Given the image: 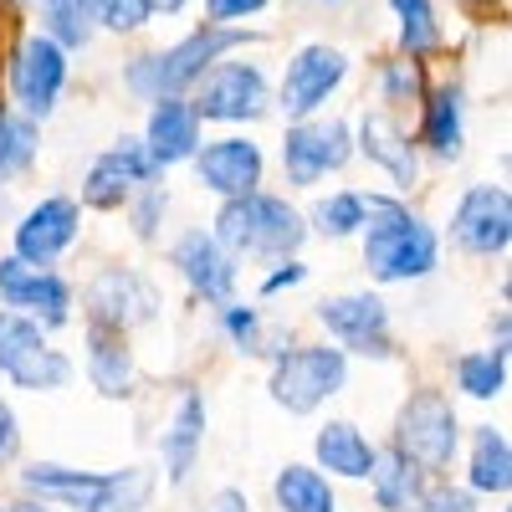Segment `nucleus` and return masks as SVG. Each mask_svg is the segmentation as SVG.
Listing matches in <instances>:
<instances>
[{
  "instance_id": "1",
  "label": "nucleus",
  "mask_w": 512,
  "mask_h": 512,
  "mask_svg": "<svg viewBox=\"0 0 512 512\" xmlns=\"http://www.w3.org/2000/svg\"><path fill=\"white\" fill-rule=\"evenodd\" d=\"M441 241L395 195H364V267L374 282H415L436 272Z\"/></svg>"
},
{
  "instance_id": "2",
  "label": "nucleus",
  "mask_w": 512,
  "mask_h": 512,
  "mask_svg": "<svg viewBox=\"0 0 512 512\" xmlns=\"http://www.w3.org/2000/svg\"><path fill=\"white\" fill-rule=\"evenodd\" d=\"M246 41H251V36L236 31V26H200V31H190L185 41H175V47L139 57L134 67H128V88H134L139 98H154V103H159V98H180L190 82H200L226 52L246 47Z\"/></svg>"
},
{
  "instance_id": "3",
  "label": "nucleus",
  "mask_w": 512,
  "mask_h": 512,
  "mask_svg": "<svg viewBox=\"0 0 512 512\" xmlns=\"http://www.w3.org/2000/svg\"><path fill=\"white\" fill-rule=\"evenodd\" d=\"M210 236H216L231 256H292L297 246H303L308 226L282 195L251 190V195H236V200L221 205Z\"/></svg>"
},
{
  "instance_id": "4",
  "label": "nucleus",
  "mask_w": 512,
  "mask_h": 512,
  "mask_svg": "<svg viewBox=\"0 0 512 512\" xmlns=\"http://www.w3.org/2000/svg\"><path fill=\"white\" fill-rule=\"evenodd\" d=\"M349 379V354L328 349V344H308V349H287L272 359V379L267 390L287 415H313L323 400H333Z\"/></svg>"
},
{
  "instance_id": "5",
  "label": "nucleus",
  "mask_w": 512,
  "mask_h": 512,
  "mask_svg": "<svg viewBox=\"0 0 512 512\" xmlns=\"http://www.w3.org/2000/svg\"><path fill=\"white\" fill-rule=\"evenodd\" d=\"M456 441H461V425H456V410L446 395L436 390H420L400 405V420H395V451L420 466V472H441L456 456Z\"/></svg>"
},
{
  "instance_id": "6",
  "label": "nucleus",
  "mask_w": 512,
  "mask_h": 512,
  "mask_svg": "<svg viewBox=\"0 0 512 512\" xmlns=\"http://www.w3.org/2000/svg\"><path fill=\"white\" fill-rule=\"evenodd\" d=\"M0 374L21 390H62L72 379V359L47 344L41 323L0 308Z\"/></svg>"
},
{
  "instance_id": "7",
  "label": "nucleus",
  "mask_w": 512,
  "mask_h": 512,
  "mask_svg": "<svg viewBox=\"0 0 512 512\" xmlns=\"http://www.w3.org/2000/svg\"><path fill=\"white\" fill-rule=\"evenodd\" d=\"M0 308L41 328H62L72 318V287L47 267H26L21 256H0Z\"/></svg>"
},
{
  "instance_id": "8",
  "label": "nucleus",
  "mask_w": 512,
  "mask_h": 512,
  "mask_svg": "<svg viewBox=\"0 0 512 512\" xmlns=\"http://www.w3.org/2000/svg\"><path fill=\"white\" fill-rule=\"evenodd\" d=\"M318 323L354 354H374L390 359L395 338H390V308L374 292H344V297H323L318 303Z\"/></svg>"
},
{
  "instance_id": "9",
  "label": "nucleus",
  "mask_w": 512,
  "mask_h": 512,
  "mask_svg": "<svg viewBox=\"0 0 512 512\" xmlns=\"http://www.w3.org/2000/svg\"><path fill=\"white\" fill-rule=\"evenodd\" d=\"M195 118L210 123H246L267 113V77L246 62H221L200 77V98L190 103Z\"/></svg>"
},
{
  "instance_id": "10",
  "label": "nucleus",
  "mask_w": 512,
  "mask_h": 512,
  "mask_svg": "<svg viewBox=\"0 0 512 512\" xmlns=\"http://www.w3.org/2000/svg\"><path fill=\"white\" fill-rule=\"evenodd\" d=\"M354 154V139H349V123H292L287 139H282V169L292 185H318L323 175L344 169Z\"/></svg>"
},
{
  "instance_id": "11",
  "label": "nucleus",
  "mask_w": 512,
  "mask_h": 512,
  "mask_svg": "<svg viewBox=\"0 0 512 512\" xmlns=\"http://www.w3.org/2000/svg\"><path fill=\"white\" fill-rule=\"evenodd\" d=\"M451 241L472 256H502L512 241V200L502 185H472L451 216Z\"/></svg>"
},
{
  "instance_id": "12",
  "label": "nucleus",
  "mask_w": 512,
  "mask_h": 512,
  "mask_svg": "<svg viewBox=\"0 0 512 512\" xmlns=\"http://www.w3.org/2000/svg\"><path fill=\"white\" fill-rule=\"evenodd\" d=\"M67 88V52L57 47L52 36H31L16 47V62H11V93L16 103L31 113V118H47L57 108Z\"/></svg>"
},
{
  "instance_id": "13",
  "label": "nucleus",
  "mask_w": 512,
  "mask_h": 512,
  "mask_svg": "<svg viewBox=\"0 0 512 512\" xmlns=\"http://www.w3.org/2000/svg\"><path fill=\"white\" fill-rule=\"evenodd\" d=\"M154 308H159L154 287L139 272H128V267H108L88 287V323L93 328H108V333H128V328L149 323Z\"/></svg>"
},
{
  "instance_id": "14",
  "label": "nucleus",
  "mask_w": 512,
  "mask_h": 512,
  "mask_svg": "<svg viewBox=\"0 0 512 512\" xmlns=\"http://www.w3.org/2000/svg\"><path fill=\"white\" fill-rule=\"evenodd\" d=\"M344 72H349V57L338 47H323V41L318 47H303L292 57L287 77H282V113L297 118V123H308L328 103V93L344 82Z\"/></svg>"
},
{
  "instance_id": "15",
  "label": "nucleus",
  "mask_w": 512,
  "mask_h": 512,
  "mask_svg": "<svg viewBox=\"0 0 512 512\" xmlns=\"http://www.w3.org/2000/svg\"><path fill=\"white\" fill-rule=\"evenodd\" d=\"M154 175H159V169L149 164L144 144L139 139H123V144H113L108 154L93 159L88 180H82V200H88L93 210H118L128 195L144 190Z\"/></svg>"
},
{
  "instance_id": "16",
  "label": "nucleus",
  "mask_w": 512,
  "mask_h": 512,
  "mask_svg": "<svg viewBox=\"0 0 512 512\" xmlns=\"http://www.w3.org/2000/svg\"><path fill=\"white\" fill-rule=\"evenodd\" d=\"M175 267L180 277L190 282L195 297H205V303H231V292H236V256L210 236V231H185L175 241Z\"/></svg>"
},
{
  "instance_id": "17",
  "label": "nucleus",
  "mask_w": 512,
  "mask_h": 512,
  "mask_svg": "<svg viewBox=\"0 0 512 512\" xmlns=\"http://www.w3.org/2000/svg\"><path fill=\"white\" fill-rule=\"evenodd\" d=\"M77 200L67 195H52L41 200L36 210H26V221L16 226V256L26 267H52L57 256L77 241Z\"/></svg>"
},
{
  "instance_id": "18",
  "label": "nucleus",
  "mask_w": 512,
  "mask_h": 512,
  "mask_svg": "<svg viewBox=\"0 0 512 512\" xmlns=\"http://www.w3.org/2000/svg\"><path fill=\"white\" fill-rule=\"evenodd\" d=\"M195 175L221 200L251 195L256 185H262V149H256L251 139H216V144L195 149Z\"/></svg>"
},
{
  "instance_id": "19",
  "label": "nucleus",
  "mask_w": 512,
  "mask_h": 512,
  "mask_svg": "<svg viewBox=\"0 0 512 512\" xmlns=\"http://www.w3.org/2000/svg\"><path fill=\"white\" fill-rule=\"evenodd\" d=\"M139 144H144L154 169L195 159V149H200V118H195V108L180 103V98H159L154 113H149V134Z\"/></svg>"
},
{
  "instance_id": "20",
  "label": "nucleus",
  "mask_w": 512,
  "mask_h": 512,
  "mask_svg": "<svg viewBox=\"0 0 512 512\" xmlns=\"http://www.w3.org/2000/svg\"><path fill=\"white\" fill-rule=\"evenodd\" d=\"M359 149H364L369 164H379L395 185H415L420 159H415V149H410V139H405V128H400L390 113H364V123H359Z\"/></svg>"
},
{
  "instance_id": "21",
  "label": "nucleus",
  "mask_w": 512,
  "mask_h": 512,
  "mask_svg": "<svg viewBox=\"0 0 512 512\" xmlns=\"http://www.w3.org/2000/svg\"><path fill=\"white\" fill-rule=\"evenodd\" d=\"M313 456H318V466L323 472H333V477H349V482H364L369 472H374V441L359 431V425H349V420H328L323 431H318V441H313Z\"/></svg>"
},
{
  "instance_id": "22",
  "label": "nucleus",
  "mask_w": 512,
  "mask_h": 512,
  "mask_svg": "<svg viewBox=\"0 0 512 512\" xmlns=\"http://www.w3.org/2000/svg\"><path fill=\"white\" fill-rule=\"evenodd\" d=\"M200 441H205V400L200 395H185L175 405V420H169V431H164V472L175 487L190 482L195 472V456H200Z\"/></svg>"
},
{
  "instance_id": "23",
  "label": "nucleus",
  "mask_w": 512,
  "mask_h": 512,
  "mask_svg": "<svg viewBox=\"0 0 512 512\" xmlns=\"http://www.w3.org/2000/svg\"><path fill=\"white\" fill-rule=\"evenodd\" d=\"M108 472H77V466H57V461H31L21 472V487L41 502H67V507H88L98 497Z\"/></svg>"
},
{
  "instance_id": "24",
  "label": "nucleus",
  "mask_w": 512,
  "mask_h": 512,
  "mask_svg": "<svg viewBox=\"0 0 512 512\" xmlns=\"http://www.w3.org/2000/svg\"><path fill=\"white\" fill-rule=\"evenodd\" d=\"M88 379L108 400H123L128 390H134V354H128L123 333H108V328L88 323Z\"/></svg>"
},
{
  "instance_id": "25",
  "label": "nucleus",
  "mask_w": 512,
  "mask_h": 512,
  "mask_svg": "<svg viewBox=\"0 0 512 512\" xmlns=\"http://www.w3.org/2000/svg\"><path fill=\"white\" fill-rule=\"evenodd\" d=\"M272 492H277L282 512H338V497H333V487L318 466H297V461L282 466Z\"/></svg>"
},
{
  "instance_id": "26",
  "label": "nucleus",
  "mask_w": 512,
  "mask_h": 512,
  "mask_svg": "<svg viewBox=\"0 0 512 512\" xmlns=\"http://www.w3.org/2000/svg\"><path fill=\"white\" fill-rule=\"evenodd\" d=\"M369 482H374V502L384 512H410L420 497V466H410L400 451H384V456H374Z\"/></svg>"
},
{
  "instance_id": "27",
  "label": "nucleus",
  "mask_w": 512,
  "mask_h": 512,
  "mask_svg": "<svg viewBox=\"0 0 512 512\" xmlns=\"http://www.w3.org/2000/svg\"><path fill=\"white\" fill-rule=\"evenodd\" d=\"M507 487H512V446L497 425H482L472 441V492L502 497Z\"/></svg>"
},
{
  "instance_id": "28",
  "label": "nucleus",
  "mask_w": 512,
  "mask_h": 512,
  "mask_svg": "<svg viewBox=\"0 0 512 512\" xmlns=\"http://www.w3.org/2000/svg\"><path fill=\"white\" fill-rule=\"evenodd\" d=\"M461 113H466L461 88L431 93V103H425V144H431V154H441V159H456L461 154V139H466Z\"/></svg>"
},
{
  "instance_id": "29",
  "label": "nucleus",
  "mask_w": 512,
  "mask_h": 512,
  "mask_svg": "<svg viewBox=\"0 0 512 512\" xmlns=\"http://www.w3.org/2000/svg\"><path fill=\"white\" fill-rule=\"evenodd\" d=\"M41 16H47V36L62 52H72V47H88L98 0H41Z\"/></svg>"
},
{
  "instance_id": "30",
  "label": "nucleus",
  "mask_w": 512,
  "mask_h": 512,
  "mask_svg": "<svg viewBox=\"0 0 512 512\" xmlns=\"http://www.w3.org/2000/svg\"><path fill=\"white\" fill-rule=\"evenodd\" d=\"M149 492H154V477L144 472V466H123V472H108L103 477L98 497L82 507V512H144Z\"/></svg>"
},
{
  "instance_id": "31",
  "label": "nucleus",
  "mask_w": 512,
  "mask_h": 512,
  "mask_svg": "<svg viewBox=\"0 0 512 512\" xmlns=\"http://www.w3.org/2000/svg\"><path fill=\"white\" fill-rule=\"evenodd\" d=\"M456 384L472 400H497L507 390V349H482L456 359Z\"/></svg>"
},
{
  "instance_id": "32",
  "label": "nucleus",
  "mask_w": 512,
  "mask_h": 512,
  "mask_svg": "<svg viewBox=\"0 0 512 512\" xmlns=\"http://www.w3.org/2000/svg\"><path fill=\"white\" fill-rule=\"evenodd\" d=\"M400 16V47L405 57H425L431 47H441V26H436V6L431 0H390Z\"/></svg>"
},
{
  "instance_id": "33",
  "label": "nucleus",
  "mask_w": 512,
  "mask_h": 512,
  "mask_svg": "<svg viewBox=\"0 0 512 512\" xmlns=\"http://www.w3.org/2000/svg\"><path fill=\"white\" fill-rule=\"evenodd\" d=\"M31 159H36V123L0 113V185L16 180L21 169H31Z\"/></svg>"
},
{
  "instance_id": "34",
  "label": "nucleus",
  "mask_w": 512,
  "mask_h": 512,
  "mask_svg": "<svg viewBox=\"0 0 512 512\" xmlns=\"http://www.w3.org/2000/svg\"><path fill=\"white\" fill-rule=\"evenodd\" d=\"M313 231L318 236H354L364 231V195L359 190H338V195H323L313 205Z\"/></svg>"
},
{
  "instance_id": "35",
  "label": "nucleus",
  "mask_w": 512,
  "mask_h": 512,
  "mask_svg": "<svg viewBox=\"0 0 512 512\" xmlns=\"http://www.w3.org/2000/svg\"><path fill=\"white\" fill-rule=\"evenodd\" d=\"M221 323H226L231 344H236L241 354H256V349H262V318H256V308H236V303H226Z\"/></svg>"
},
{
  "instance_id": "36",
  "label": "nucleus",
  "mask_w": 512,
  "mask_h": 512,
  "mask_svg": "<svg viewBox=\"0 0 512 512\" xmlns=\"http://www.w3.org/2000/svg\"><path fill=\"white\" fill-rule=\"evenodd\" d=\"M98 21L113 31H139L149 21V6L144 0H98Z\"/></svg>"
},
{
  "instance_id": "37",
  "label": "nucleus",
  "mask_w": 512,
  "mask_h": 512,
  "mask_svg": "<svg viewBox=\"0 0 512 512\" xmlns=\"http://www.w3.org/2000/svg\"><path fill=\"white\" fill-rule=\"evenodd\" d=\"M410 98H420V67L390 62L384 67V103H410Z\"/></svg>"
},
{
  "instance_id": "38",
  "label": "nucleus",
  "mask_w": 512,
  "mask_h": 512,
  "mask_svg": "<svg viewBox=\"0 0 512 512\" xmlns=\"http://www.w3.org/2000/svg\"><path fill=\"white\" fill-rule=\"evenodd\" d=\"M410 512H477V497L461 492V487H431V492L415 497Z\"/></svg>"
},
{
  "instance_id": "39",
  "label": "nucleus",
  "mask_w": 512,
  "mask_h": 512,
  "mask_svg": "<svg viewBox=\"0 0 512 512\" xmlns=\"http://www.w3.org/2000/svg\"><path fill=\"white\" fill-rule=\"evenodd\" d=\"M164 205H169V195L159 190V185H144V200L134 205V231L149 241L154 231H159V216H164Z\"/></svg>"
},
{
  "instance_id": "40",
  "label": "nucleus",
  "mask_w": 512,
  "mask_h": 512,
  "mask_svg": "<svg viewBox=\"0 0 512 512\" xmlns=\"http://www.w3.org/2000/svg\"><path fill=\"white\" fill-rule=\"evenodd\" d=\"M210 26H226V21H246L256 11H267V0H205Z\"/></svg>"
},
{
  "instance_id": "41",
  "label": "nucleus",
  "mask_w": 512,
  "mask_h": 512,
  "mask_svg": "<svg viewBox=\"0 0 512 512\" xmlns=\"http://www.w3.org/2000/svg\"><path fill=\"white\" fill-rule=\"evenodd\" d=\"M16 446H21V431H16V410L0 400V466H6L11 456H16Z\"/></svg>"
},
{
  "instance_id": "42",
  "label": "nucleus",
  "mask_w": 512,
  "mask_h": 512,
  "mask_svg": "<svg viewBox=\"0 0 512 512\" xmlns=\"http://www.w3.org/2000/svg\"><path fill=\"white\" fill-rule=\"evenodd\" d=\"M303 277H308V267H303V262H282V267H277V272H272V277L262 282V292H282V287H297Z\"/></svg>"
},
{
  "instance_id": "43",
  "label": "nucleus",
  "mask_w": 512,
  "mask_h": 512,
  "mask_svg": "<svg viewBox=\"0 0 512 512\" xmlns=\"http://www.w3.org/2000/svg\"><path fill=\"white\" fill-rule=\"evenodd\" d=\"M210 512H251V502L236 492V487H226V492H216V502H210Z\"/></svg>"
},
{
  "instance_id": "44",
  "label": "nucleus",
  "mask_w": 512,
  "mask_h": 512,
  "mask_svg": "<svg viewBox=\"0 0 512 512\" xmlns=\"http://www.w3.org/2000/svg\"><path fill=\"white\" fill-rule=\"evenodd\" d=\"M144 6H149V16H154V11H180L185 0H144Z\"/></svg>"
},
{
  "instance_id": "45",
  "label": "nucleus",
  "mask_w": 512,
  "mask_h": 512,
  "mask_svg": "<svg viewBox=\"0 0 512 512\" xmlns=\"http://www.w3.org/2000/svg\"><path fill=\"white\" fill-rule=\"evenodd\" d=\"M11 512H52L47 502H21V507H11Z\"/></svg>"
},
{
  "instance_id": "46",
  "label": "nucleus",
  "mask_w": 512,
  "mask_h": 512,
  "mask_svg": "<svg viewBox=\"0 0 512 512\" xmlns=\"http://www.w3.org/2000/svg\"><path fill=\"white\" fill-rule=\"evenodd\" d=\"M466 6H487V0H466Z\"/></svg>"
},
{
  "instance_id": "47",
  "label": "nucleus",
  "mask_w": 512,
  "mask_h": 512,
  "mask_svg": "<svg viewBox=\"0 0 512 512\" xmlns=\"http://www.w3.org/2000/svg\"><path fill=\"white\" fill-rule=\"evenodd\" d=\"M318 6H338V0H318Z\"/></svg>"
},
{
  "instance_id": "48",
  "label": "nucleus",
  "mask_w": 512,
  "mask_h": 512,
  "mask_svg": "<svg viewBox=\"0 0 512 512\" xmlns=\"http://www.w3.org/2000/svg\"><path fill=\"white\" fill-rule=\"evenodd\" d=\"M0 512H6V507H0Z\"/></svg>"
}]
</instances>
